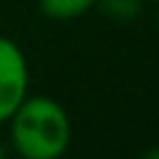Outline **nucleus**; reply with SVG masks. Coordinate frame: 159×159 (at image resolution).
I'll list each match as a JSON object with an SVG mask.
<instances>
[{
    "label": "nucleus",
    "mask_w": 159,
    "mask_h": 159,
    "mask_svg": "<svg viewBox=\"0 0 159 159\" xmlns=\"http://www.w3.org/2000/svg\"><path fill=\"white\" fill-rule=\"evenodd\" d=\"M5 124L20 159H62L72 139L67 109L47 94H27Z\"/></svg>",
    "instance_id": "nucleus-1"
},
{
    "label": "nucleus",
    "mask_w": 159,
    "mask_h": 159,
    "mask_svg": "<svg viewBox=\"0 0 159 159\" xmlns=\"http://www.w3.org/2000/svg\"><path fill=\"white\" fill-rule=\"evenodd\" d=\"M30 70L17 42L0 35V124H5L27 97Z\"/></svg>",
    "instance_id": "nucleus-2"
},
{
    "label": "nucleus",
    "mask_w": 159,
    "mask_h": 159,
    "mask_svg": "<svg viewBox=\"0 0 159 159\" xmlns=\"http://www.w3.org/2000/svg\"><path fill=\"white\" fill-rule=\"evenodd\" d=\"M37 5L50 20H75L89 12L97 0H37Z\"/></svg>",
    "instance_id": "nucleus-3"
},
{
    "label": "nucleus",
    "mask_w": 159,
    "mask_h": 159,
    "mask_svg": "<svg viewBox=\"0 0 159 159\" xmlns=\"http://www.w3.org/2000/svg\"><path fill=\"white\" fill-rule=\"evenodd\" d=\"M97 5L114 22H132L142 12V0H97Z\"/></svg>",
    "instance_id": "nucleus-4"
},
{
    "label": "nucleus",
    "mask_w": 159,
    "mask_h": 159,
    "mask_svg": "<svg viewBox=\"0 0 159 159\" xmlns=\"http://www.w3.org/2000/svg\"><path fill=\"white\" fill-rule=\"evenodd\" d=\"M139 159H159V147H152V149H147Z\"/></svg>",
    "instance_id": "nucleus-5"
},
{
    "label": "nucleus",
    "mask_w": 159,
    "mask_h": 159,
    "mask_svg": "<svg viewBox=\"0 0 159 159\" xmlns=\"http://www.w3.org/2000/svg\"><path fill=\"white\" fill-rule=\"evenodd\" d=\"M0 159H10V149H7L2 142H0Z\"/></svg>",
    "instance_id": "nucleus-6"
},
{
    "label": "nucleus",
    "mask_w": 159,
    "mask_h": 159,
    "mask_svg": "<svg viewBox=\"0 0 159 159\" xmlns=\"http://www.w3.org/2000/svg\"><path fill=\"white\" fill-rule=\"evenodd\" d=\"M154 2H159V0H154Z\"/></svg>",
    "instance_id": "nucleus-7"
}]
</instances>
